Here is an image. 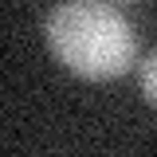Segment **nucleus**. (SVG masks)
Listing matches in <instances>:
<instances>
[{"instance_id":"nucleus-2","label":"nucleus","mask_w":157,"mask_h":157,"mask_svg":"<svg viewBox=\"0 0 157 157\" xmlns=\"http://www.w3.org/2000/svg\"><path fill=\"white\" fill-rule=\"evenodd\" d=\"M141 94H145V98L157 106V51L145 59V63H141Z\"/></svg>"},{"instance_id":"nucleus-1","label":"nucleus","mask_w":157,"mask_h":157,"mask_svg":"<svg viewBox=\"0 0 157 157\" xmlns=\"http://www.w3.org/2000/svg\"><path fill=\"white\" fill-rule=\"evenodd\" d=\"M47 43L55 59L82 78H114L137 55L130 24L110 4L67 0L47 16Z\"/></svg>"}]
</instances>
